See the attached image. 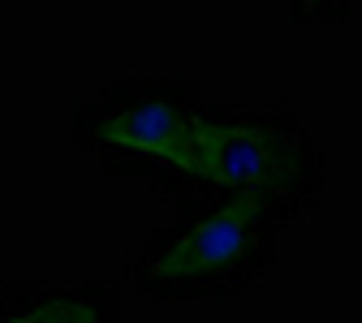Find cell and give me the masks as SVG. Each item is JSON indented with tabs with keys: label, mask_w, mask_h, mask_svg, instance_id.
Here are the masks:
<instances>
[{
	"label": "cell",
	"mask_w": 362,
	"mask_h": 323,
	"mask_svg": "<svg viewBox=\"0 0 362 323\" xmlns=\"http://www.w3.org/2000/svg\"><path fill=\"white\" fill-rule=\"evenodd\" d=\"M255 220H259V199L242 194L238 203L216 211L203 228H194L190 237H181L156 263V276H203V271H216L224 263L242 259L255 237Z\"/></svg>",
	"instance_id": "6da1fadb"
},
{
	"label": "cell",
	"mask_w": 362,
	"mask_h": 323,
	"mask_svg": "<svg viewBox=\"0 0 362 323\" xmlns=\"http://www.w3.org/2000/svg\"><path fill=\"white\" fill-rule=\"evenodd\" d=\"M186 168L220 186H259L272 168V151L255 129L194 125V151Z\"/></svg>",
	"instance_id": "7a4b0ae2"
},
{
	"label": "cell",
	"mask_w": 362,
	"mask_h": 323,
	"mask_svg": "<svg viewBox=\"0 0 362 323\" xmlns=\"http://www.w3.org/2000/svg\"><path fill=\"white\" fill-rule=\"evenodd\" d=\"M194 125L199 121H181L168 104H143V108L117 117L104 129V138L117 143V147H139V151L164 155L168 164L186 168L190 151H194Z\"/></svg>",
	"instance_id": "3957f363"
},
{
	"label": "cell",
	"mask_w": 362,
	"mask_h": 323,
	"mask_svg": "<svg viewBox=\"0 0 362 323\" xmlns=\"http://www.w3.org/2000/svg\"><path fill=\"white\" fill-rule=\"evenodd\" d=\"M13 323H95V315L86 306H43V310H30Z\"/></svg>",
	"instance_id": "277c9868"
}]
</instances>
